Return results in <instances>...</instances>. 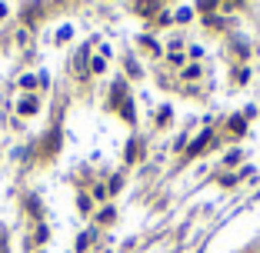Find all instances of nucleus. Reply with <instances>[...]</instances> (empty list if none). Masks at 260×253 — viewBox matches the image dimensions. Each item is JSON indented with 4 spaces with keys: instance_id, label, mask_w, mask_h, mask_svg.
Segmentation results:
<instances>
[{
    "instance_id": "423d86ee",
    "label": "nucleus",
    "mask_w": 260,
    "mask_h": 253,
    "mask_svg": "<svg viewBox=\"0 0 260 253\" xmlns=\"http://www.w3.org/2000/svg\"><path fill=\"white\" fill-rule=\"evenodd\" d=\"M217 7V0H200V10H213Z\"/></svg>"
},
{
    "instance_id": "7ed1b4c3",
    "label": "nucleus",
    "mask_w": 260,
    "mask_h": 253,
    "mask_svg": "<svg viewBox=\"0 0 260 253\" xmlns=\"http://www.w3.org/2000/svg\"><path fill=\"white\" fill-rule=\"evenodd\" d=\"M20 113H37V103L33 100H20Z\"/></svg>"
},
{
    "instance_id": "20e7f679",
    "label": "nucleus",
    "mask_w": 260,
    "mask_h": 253,
    "mask_svg": "<svg viewBox=\"0 0 260 253\" xmlns=\"http://www.w3.org/2000/svg\"><path fill=\"white\" fill-rule=\"evenodd\" d=\"M114 103H124V83H117V87H114Z\"/></svg>"
},
{
    "instance_id": "f257e3e1",
    "label": "nucleus",
    "mask_w": 260,
    "mask_h": 253,
    "mask_svg": "<svg viewBox=\"0 0 260 253\" xmlns=\"http://www.w3.org/2000/svg\"><path fill=\"white\" fill-rule=\"evenodd\" d=\"M210 130H207V134H200V140L197 143H194V147H190V150H187V157H194V153H200V150H204V147H207V140H210Z\"/></svg>"
},
{
    "instance_id": "f03ea898",
    "label": "nucleus",
    "mask_w": 260,
    "mask_h": 253,
    "mask_svg": "<svg viewBox=\"0 0 260 253\" xmlns=\"http://www.w3.org/2000/svg\"><path fill=\"white\" fill-rule=\"evenodd\" d=\"M157 7H160L157 0H137V10H140V14H154Z\"/></svg>"
},
{
    "instance_id": "39448f33",
    "label": "nucleus",
    "mask_w": 260,
    "mask_h": 253,
    "mask_svg": "<svg viewBox=\"0 0 260 253\" xmlns=\"http://www.w3.org/2000/svg\"><path fill=\"white\" fill-rule=\"evenodd\" d=\"M230 130H234V134H244V120L234 117V120H230Z\"/></svg>"
}]
</instances>
